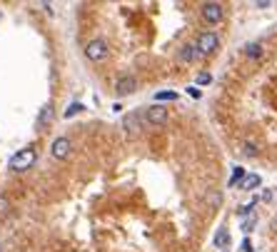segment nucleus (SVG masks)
Wrapping results in <instances>:
<instances>
[{"instance_id":"1","label":"nucleus","mask_w":277,"mask_h":252,"mask_svg":"<svg viewBox=\"0 0 277 252\" xmlns=\"http://www.w3.org/2000/svg\"><path fill=\"white\" fill-rule=\"evenodd\" d=\"M35 150L33 147H23V150H18L13 157H10V170H15V173H25L28 170V167H33L35 165Z\"/></svg>"},{"instance_id":"17","label":"nucleus","mask_w":277,"mask_h":252,"mask_svg":"<svg viewBox=\"0 0 277 252\" xmlns=\"http://www.w3.org/2000/svg\"><path fill=\"white\" fill-rule=\"evenodd\" d=\"M252 207H255V202H250V205H242V207H237V215H240V217L250 215V213H252Z\"/></svg>"},{"instance_id":"3","label":"nucleus","mask_w":277,"mask_h":252,"mask_svg":"<svg viewBox=\"0 0 277 252\" xmlns=\"http://www.w3.org/2000/svg\"><path fill=\"white\" fill-rule=\"evenodd\" d=\"M85 55L93 63H103L107 58V43L105 40H90V43L85 45Z\"/></svg>"},{"instance_id":"2","label":"nucleus","mask_w":277,"mask_h":252,"mask_svg":"<svg viewBox=\"0 0 277 252\" xmlns=\"http://www.w3.org/2000/svg\"><path fill=\"white\" fill-rule=\"evenodd\" d=\"M220 48V37L217 33H200L197 35V50H200V55H212L215 50Z\"/></svg>"},{"instance_id":"23","label":"nucleus","mask_w":277,"mask_h":252,"mask_svg":"<svg viewBox=\"0 0 277 252\" xmlns=\"http://www.w3.org/2000/svg\"><path fill=\"white\" fill-rule=\"evenodd\" d=\"M272 230H275V232H277V217H275V220H272Z\"/></svg>"},{"instance_id":"5","label":"nucleus","mask_w":277,"mask_h":252,"mask_svg":"<svg viewBox=\"0 0 277 252\" xmlns=\"http://www.w3.org/2000/svg\"><path fill=\"white\" fill-rule=\"evenodd\" d=\"M135 88H138V82H135L133 75H123V77H117V82H115V93L120 95V98L135 93Z\"/></svg>"},{"instance_id":"21","label":"nucleus","mask_w":277,"mask_h":252,"mask_svg":"<svg viewBox=\"0 0 277 252\" xmlns=\"http://www.w3.org/2000/svg\"><path fill=\"white\" fill-rule=\"evenodd\" d=\"M257 8H270V0H260V3H255Z\"/></svg>"},{"instance_id":"15","label":"nucleus","mask_w":277,"mask_h":252,"mask_svg":"<svg viewBox=\"0 0 277 252\" xmlns=\"http://www.w3.org/2000/svg\"><path fill=\"white\" fill-rule=\"evenodd\" d=\"M85 108H83V103H72L68 110H65V117H72V115H77V112H83Z\"/></svg>"},{"instance_id":"9","label":"nucleus","mask_w":277,"mask_h":252,"mask_svg":"<svg viewBox=\"0 0 277 252\" xmlns=\"http://www.w3.org/2000/svg\"><path fill=\"white\" fill-rule=\"evenodd\" d=\"M197 55H200V50H197V45H182V50H180V60H182V63L197 60Z\"/></svg>"},{"instance_id":"19","label":"nucleus","mask_w":277,"mask_h":252,"mask_svg":"<svg viewBox=\"0 0 277 252\" xmlns=\"http://www.w3.org/2000/svg\"><path fill=\"white\" fill-rule=\"evenodd\" d=\"M210 82V72H200L197 75V85H208Z\"/></svg>"},{"instance_id":"4","label":"nucleus","mask_w":277,"mask_h":252,"mask_svg":"<svg viewBox=\"0 0 277 252\" xmlns=\"http://www.w3.org/2000/svg\"><path fill=\"white\" fill-rule=\"evenodd\" d=\"M145 120L150 125H165L168 122V110L163 105H152V108L145 110Z\"/></svg>"},{"instance_id":"11","label":"nucleus","mask_w":277,"mask_h":252,"mask_svg":"<svg viewBox=\"0 0 277 252\" xmlns=\"http://www.w3.org/2000/svg\"><path fill=\"white\" fill-rule=\"evenodd\" d=\"M227 242H230V235H227V227H220V232L215 235V245H217V247H227Z\"/></svg>"},{"instance_id":"12","label":"nucleus","mask_w":277,"mask_h":252,"mask_svg":"<svg viewBox=\"0 0 277 252\" xmlns=\"http://www.w3.org/2000/svg\"><path fill=\"white\" fill-rule=\"evenodd\" d=\"M242 180H245V170H242V167H235L232 178H230V187H235L237 182H242Z\"/></svg>"},{"instance_id":"8","label":"nucleus","mask_w":277,"mask_h":252,"mask_svg":"<svg viewBox=\"0 0 277 252\" xmlns=\"http://www.w3.org/2000/svg\"><path fill=\"white\" fill-rule=\"evenodd\" d=\"M260 182H262V178H260L257 173L245 175V180L240 182V190H257V187H260Z\"/></svg>"},{"instance_id":"16","label":"nucleus","mask_w":277,"mask_h":252,"mask_svg":"<svg viewBox=\"0 0 277 252\" xmlns=\"http://www.w3.org/2000/svg\"><path fill=\"white\" fill-rule=\"evenodd\" d=\"M255 225H257V215H250V217H247V220L242 222V230H245V232H250V230H252Z\"/></svg>"},{"instance_id":"22","label":"nucleus","mask_w":277,"mask_h":252,"mask_svg":"<svg viewBox=\"0 0 277 252\" xmlns=\"http://www.w3.org/2000/svg\"><path fill=\"white\" fill-rule=\"evenodd\" d=\"M187 93H190L192 98H200V90H195V88H187Z\"/></svg>"},{"instance_id":"18","label":"nucleus","mask_w":277,"mask_h":252,"mask_svg":"<svg viewBox=\"0 0 277 252\" xmlns=\"http://www.w3.org/2000/svg\"><path fill=\"white\" fill-rule=\"evenodd\" d=\"M10 213V205H8V200L5 197H0V217H5Z\"/></svg>"},{"instance_id":"10","label":"nucleus","mask_w":277,"mask_h":252,"mask_svg":"<svg viewBox=\"0 0 277 252\" xmlns=\"http://www.w3.org/2000/svg\"><path fill=\"white\" fill-rule=\"evenodd\" d=\"M50 120H53V108H50V105H45V108L40 110V115H37V128L43 130Z\"/></svg>"},{"instance_id":"14","label":"nucleus","mask_w":277,"mask_h":252,"mask_svg":"<svg viewBox=\"0 0 277 252\" xmlns=\"http://www.w3.org/2000/svg\"><path fill=\"white\" fill-rule=\"evenodd\" d=\"M155 100H177V93H173V90H163V93H155Z\"/></svg>"},{"instance_id":"7","label":"nucleus","mask_w":277,"mask_h":252,"mask_svg":"<svg viewBox=\"0 0 277 252\" xmlns=\"http://www.w3.org/2000/svg\"><path fill=\"white\" fill-rule=\"evenodd\" d=\"M50 152H53V157H58V160H65V157L70 155V140H68V138H58V140L53 143Z\"/></svg>"},{"instance_id":"20","label":"nucleus","mask_w":277,"mask_h":252,"mask_svg":"<svg viewBox=\"0 0 277 252\" xmlns=\"http://www.w3.org/2000/svg\"><path fill=\"white\" fill-rule=\"evenodd\" d=\"M242 250H245V252H252V242H250V240H242Z\"/></svg>"},{"instance_id":"6","label":"nucleus","mask_w":277,"mask_h":252,"mask_svg":"<svg viewBox=\"0 0 277 252\" xmlns=\"http://www.w3.org/2000/svg\"><path fill=\"white\" fill-rule=\"evenodd\" d=\"M203 18L210 23V25H217L222 20V5L220 3H205L203 5Z\"/></svg>"},{"instance_id":"13","label":"nucleus","mask_w":277,"mask_h":252,"mask_svg":"<svg viewBox=\"0 0 277 252\" xmlns=\"http://www.w3.org/2000/svg\"><path fill=\"white\" fill-rule=\"evenodd\" d=\"M245 55H247V58H260V55H262V48H260L257 43H250V45L245 48Z\"/></svg>"}]
</instances>
